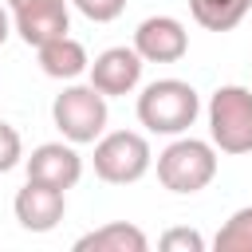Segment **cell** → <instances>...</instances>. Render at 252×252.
<instances>
[{"label":"cell","instance_id":"obj_1","mask_svg":"<svg viewBox=\"0 0 252 252\" xmlns=\"http://www.w3.org/2000/svg\"><path fill=\"white\" fill-rule=\"evenodd\" d=\"M201 114V98L185 79H154L138 94V122L150 134H185Z\"/></svg>","mask_w":252,"mask_h":252},{"label":"cell","instance_id":"obj_2","mask_svg":"<svg viewBox=\"0 0 252 252\" xmlns=\"http://www.w3.org/2000/svg\"><path fill=\"white\" fill-rule=\"evenodd\" d=\"M51 118L59 126V134L75 146H91L106 134V94L91 83H71L55 94L51 102Z\"/></svg>","mask_w":252,"mask_h":252},{"label":"cell","instance_id":"obj_3","mask_svg":"<svg viewBox=\"0 0 252 252\" xmlns=\"http://www.w3.org/2000/svg\"><path fill=\"white\" fill-rule=\"evenodd\" d=\"M217 177V146L201 138H173L158 154V181L169 193H201Z\"/></svg>","mask_w":252,"mask_h":252},{"label":"cell","instance_id":"obj_4","mask_svg":"<svg viewBox=\"0 0 252 252\" xmlns=\"http://www.w3.org/2000/svg\"><path fill=\"white\" fill-rule=\"evenodd\" d=\"M209 138L220 154H252V91L248 87L228 83L213 91Z\"/></svg>","mask_w":252,"mask_h":252},{"label":"cell","instance_id":"obj_5","mask_svg":"<svg viewBox=\"0 0 252 252\" xmlns=\"http://www.w3.org/2000/svg\"><path fill=\"white\" fill-rule=\"evenodd\" d=\"M154 154L146 134L138 130H110L94 142V173L110 185H134L150 173Z\"/></svg>","mask_w":252,"mask_h":252},{"label":"cell","instance_id":"obj_6","mask_svg":"<svg viewBox=\"0 0 252 252\" xmlns=\"http://www.w3.org/2000/svg\"><path fill=\"white\" fill-rule=\"evenodd\" d=\"M12 209H16L20 228H28V232H51L63 220V213H67V189H55L47 181H32L28 177V185L16 193Z\"/></svg>","mask_w":252,"mask_h":252},{"label":"cell","instance_id":"obj_7","mask_svg":"<svg viewBox=\"0 0 252 252\" xmlns=\"http://www.w3.org/2000/svg\"><path fill=\"white\" fill-rule=\"evenodd\" d=\"M134 47L146 63H177L189 51V32L173 16H146L134 32Z\"/></svg>","mask_w":252,"mask_h":252},{"label":"cell","instance_id":"obj_8","mask_svg":"<svg viewBox=\"0 0 252 252\" xmlns=\"http://www.w3.org/2000/svg\"><path fill=\"white\" fill-rule=\"evenodd\" d=\"M142 67H146V59L138 55V47H106L91 63V87H98L106 98L130 94L142 83Z\"/></svg>","mask_w":252,"mask_h":252},{"label":"cell","instance_id":"obj_9","mask_svg":"<svg viewBox=\"0 0 252 252\" xmlns=\"http://www.w3.org/2000/svg\"><path fill=\"white\" fill-rule=\"evenodd\" d=\"M24 165H28L32 181H47L55 189H71L83 177V158H79L75 142H43L24 158Z\"/></svg>","mask_w":252,"mask_h":252},{"label":"cell","instance_id":"obj_10","mask_svg":"<svg viewBox=\"0 0 252 252\" xmlns=\"http://www.w3.org/2000/svg\"><path fill=\"white\" fill-rule=\"evenodd\" d=\"M12 24H16V32H20V39L28 47H43V43L71 32V12H67V0H51V4L12 12Z\"/></svg>","mask_w":252,"mask_h":252},{"label":"cell","instance_id":"obj_11","mask_svg":"<svg viewBox=\"0 0 252 252\" xmlns=\"http://www.w3.org/2000/svg\"><path fill=\"white\" fill-rule=\"evenodd\" d=\"M146 248H150V236L126 220H110L75 240V252H146Z\"/></svg>","mask_w":252,"mask_h":252},{"label":"cell","instance_id":"obj_12","mask_svg":"<svg viewBox=\"0 0 252 252\" xmlns=\"http://www.w3.org/2000/svg\"><path fill=\"white\" fill-rule=\"evenodd\" d=\"M35 55H39L43 75H51V79H79L83 71H91L87 47H83L79 39H71V35H59V39L35 47Z\"/></svg>","mask_w":252,"mask_h":252},{"label":"cell","instance_id":"obj_13","mask_svg":"<svg viewBox=\"0 0 252 252\" xmlns=\"http://www.w3.org/2000/svg\"><path fill=\"white\" fill-rule=\"evenodd\" d=\"M252 0H189V12L201 28L209 32H232L248 16Z\"/></svg>","mask_w":252,"mask_h":252},{"label":"cell","instance_id":"obj_14","mask_svg":"<svg viewBox=\"0 0 252 252\" xmlns=\"http://www.w3.org/2000/svg\"><path fill=\"white\" fill-rule=\"evenodd\" d=\"M213 248L217 252H252V205L236 209L220 224V232L213 236Z\"/></svg>","mask_w":252,"mask_h":252},{"label":"cell","instance_id":"obj_15","mask_svg":"<svg viewBox=\"0 0 252 252\" xmlns=\"http://www.w3.org/2000/svg\"><path fill=\"white\" fill-rule=\"evenodd\" d=\"M161 252H205V236L197 228H169L158 240Z\"/></svg>","mask_w":252,"mask_h":252},{"label":"cell","instance_id":"obj_16","mask_svg":"<svg viewBox=\"0 0 252 252\" xmlns=\"http://www.w3.org/2000/svg\"><path fill=\"white\" fill-rule=\"evenodd\" d=\"M20 161H24V138H20V130H16V126L0 122V173L16 169Z\"/></svg>","mask_w":252,"mask_h":252},{"label":"cell","instance_id":"obj_17","mask_svg":"<svg viewBox=\"0 0 252 252\" xmlns=\"http://www.w3.org/2000/svg\"><path fill=\"white\" fill-rule=\"evenodd\" d=\"M71 4L94 24H110V20H118L126 12V0H71Z\"/></svg>","mask_w":252,"mask_h":252},{"label":"cell","instance_id":"obj_18","mask_svg":"<svg viewBox=\"0 0 252 252\" xmlns=\"http://www.w3.org/2000/svg\"><path fill=\"white\" fill-rule=\"evenodd\" d=\"M8 35H12V16H8V12H4V4H0V43H4Z\"/></svg>","mask_w":252,"mask_h":252},{"label":"cell","instance_id":"obj_19","mask_svg":"<svg viewBox=\"0 0 252 252\" xmlns=\"http://www.w3.org/2000/svg\"><path fill=\"white\" fill-rule=\"evenodd\" d=\"M35 4H51V0H8L12 12H24V8H35Z\"/></svg>","mask_w":252,"mask_h":252}]
</instances>
